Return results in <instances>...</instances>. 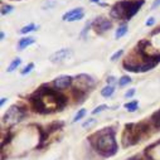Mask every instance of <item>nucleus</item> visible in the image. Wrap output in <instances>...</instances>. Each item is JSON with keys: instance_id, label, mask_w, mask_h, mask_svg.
Masks as SVG:
<instances>
[{"instance_id": "6ab92c4d", "label": "nucleus", "mask_w": 160, "mask_h": 160, "mask_svg": "<svg viewBox=\"0 0 160 160\" xmlns=\"http://www.w3.org/2000/svg\"><path fill=\"white\" fill-rule=\"evenodd\" d=\"M37 29H38V27H37L34 23H30V24H28V25L23 27V28L20 29V33H22V34H28V33L34 32V30H37Z\"/></svg>"}, {"instance_id": "5701e85b", "label": "nucleus", "mask_w": 160, "mask_h": 160, "mask_svg": "<svg viewBox=\"0 0 160 160\" xmlns=\"http://www.w3.org/2000/svg\"><path fill=\"white\" fill-rule=\"evenodd\" d=\"M33 68H34V63H29L28 66H25L22 71H20V73L23 74V76H25V74H28V73H30L32 71H33Z\"/></svg>"}, {"instance_id": "6e6552de", "label": "nucleus", "mask_w": 160, "mask_h": 160, "mask_svg": "<svg viewBox=\"0 0 160 160\" xmlns=\"http://www.w3.org/2000/svg\"><path fill=\"white\" fill-rule=\"evenodd\" d=\"M85 17V12L82 8H74L67 13L63 14L62 20L63 22H76V20H81Z\"/></svg>"}, {"instance_id": "1a4fd4ad", "label": "nucleus", "mask_w": 160, "mask_h": 160, "mask_svg": "<svg viewBox=\"0 0 160 160\" xmlns=\"http://www.w3.org/2000/svg\"><path fill=\"white\" fill-rule=\"evenodd\" d=\"M73 82V78L71 76H59L57 77L54 81H53V87L58 91H62V90H66L68 88Z\"/></svg>"}, {"instance_id": "4468645a", "label": "nucleus", "mask_w": 160, "mask_h": 160, "mask_svg": "<svg viewBox=\"0 0 160 160\" xmlns=\"http://www.w3.org/2000/svg\"><path fill=\"white\" fill-rule=\"evenodd\" d=\"M38 131H39V134H41V136H39V146H37V148H42L43 146V144H44V141L46 140H48V136H49V134H48V131L47 130H44V129H42L41 126H38Z\"/></svg>"}, {"instance_id": "473e14b6", "label": "nucleus", "mask_w": 160, "mask_h": 160, "mask_svg": "<svg viewBox=\"0 0 160 160\" xmlns=\"http://www.w3.org/2000/svg\"><path fill=\"white\" fill-rule=\"evenodd\" d=\"M115 77L113 76H110V77H107V79H106V82H107V85H111V83H113L115 82Z\"/></svg>"}, {"instance_id": "393cba45", "label": "nucleus", "mask_w": 160, "mask_h": 160, "mask_svg": "<svg viewBox=\"0 0 160 160\" xmlns=\"http://www.w3.org/2000/svg\"><path fill=\"white\" fill-rule=\"evenodd\" d=\"M122 54H124V51H122V49H120V51H117V52H115V53H113V54L111 56V61H112V62H115V61H117V59H118L120 57H121Z\"/></svg>"}, {"instance_id": "0eeeda50", "label": "nucleus", "mask_w": 160, "mask_h": 160, "mask_svg": "<svg viewBox=\"0 0 160 160\" xmlns=\"http://www.w3.org/2000/svg\"><path fill=\"white\" fill-rule=\"evenodd\" d=\"M72 54H73L72 49H69V48H62V49L54 52L53 54H51L49 61H51L52 63H61V62H63V61L71 58Z\"/></svg>"}, {"instance_id": "2f4dec72", "label": "nucleus", "mask_w": 160, "mask_h": 160, "mask_svg": "<svg viewBox=\"0 0 160 160\" xmlns=\"http://www.w3.org/2000/svg\"><path fill=\"white\" fill-rule=\"evenodd\" d=\"M148 27H151V25H154L155 24V18H149L148 20H146V23H145Z\"/></svg>"}, {"instance_id": "20e7f679", "label": "nucleus", "mask_w": 160, "mask_h": 160, "mask_svg": "<svg viewBox=\"0 0 160 160\" xmlns=\"http://www.w3.org/2000/svg\"><path fill=\"white\" fill-rule=\"evenodd\" d=\"M128 5H129V0H120V2L115 3L111 7L110 15L113 19L117 20H126V14H128Z\"/></svg>"}, {"instance_id": "2eb2a0df", "label": "nucleus", "mask_w": 160, "mask_h": 160, "mask_svg": "<svg viewBox=\"0 0 160 160\" xmlns=\"http://www.w3.org/2000/svg\"><path fill=\"white\" fill-rule=\"evenodd\" d=\"M113 92H115V87H113L112 85H107L106 87H103V88L101 90V95H102L103 97H111V96L113 95Z\"/></svg>"}, {"instance_id": "412c9836", "label": "nucleus", "mask_w": 160, "mask_h": 160, "mask_svg": "<svg viewBox=\"0 0 160 160\" xmlns=\"http://www.w3.org/2000/svg\"><path fill=\"white\" fill-rule=\"evenodd\" d=\"M131 81H132V79H131L129 76H122L121 78L118 79V86H120V87H124V86L131 83Z\"/></svg>"}, {"instance_id": "423d86ee", "label": "nucleus", "mask_w": 160, "mask_h": 160, "mask_svg": "<svg viewBox=\"0 0 160 160\" xmlns=\"http://www.w3.org/2000/svg\"><path fill=\"white\" fill-rule=\"evenodd\" d=\"M93 29L96 30V33L98 34H102L107 30H110L112 28V22L105 17H98L93 20V24H92Z\"/></svg>"}, {"instance_id": "f8f14e48", "label": "nucleus", "mask_w": 160, "mask_h": 160, "mask_svg": "<svg viewBox=\"0 0 160 160\" xmlns=\"http://www.w3.org/2000/svg\"><path fill=\"white\" fill-rule=\"evenodd\" d=\"M63 126H64V124H63V122H61V121H54V122L49 124V125L47 126V129H46V130L48 131V134H52V132H56V131L61 130Z\"/></svg>"}, {"instance_id": "b1692460", "label": "nucleus", "mask_w": 160, "mask_h": 160, "mask_svg": "<svg viewBox=\"0 0 160 160\" xmlns=\"http://www.w3.org/2000/svg\"><path fill=\"white\" fill-rule=\"evenodd\" d=\"M93 125H96V120H95V118H88L86 122H83L82 128H83V129H91Z\"/></svg>"}, {"instance_id": "7c9ffc66", "label": "nucleus", "mask_w": 160, "mask_h": 160, "mask_svg": "<svg viewBox=\"0 0 160 160\" xmlns=\"http://www.w3.org/2000/svg\"><path fill=\"white\" fill-rule=\"evenodd\" d=\"M160 7V0H154V3H152V5H151V10H155V9H158Z\"/></svg>"}, {"instance_id": "f704fd0d", "label": "nucleus", "mask_w": 160, "mask_h": 160, "mask_svg": "<svg viewBox=\"0 0 160 160\" xmlns=\"http://www.w3.org/2000/svg\"><path fill=\"white\" fill-rule=\"evenodd\" d=\"M7 100H8V98H5V97H2V101H0V105L3 106V105H4L5 102H7Z\"/></svg>"}, {"instance_id": "a878e982", "label": "nucleus", "mask_w": 160, "mask_h": 160, "mask_svg": "<svg viewBox=\"0 0 160 160\" xmlns=\"http://www.w3.org/2000/svg\"><path fill=\"white\" fill-rule=\"evenodd\" d=\"M107 108V105H100V106H97L93 111H92V115H97V113H100V112H102L103 110H106Z\"/></svg>"}, {"instance_id": "f03ea898", "label": "nucleus", "mask_w": 160, "mask_h": 160, "mask_svg": "<svg viewBox=\"0 0 160 160\" xmlns=\"http://www.w3.org/2000/svg\"><path fill=\"white\" fill-rule=\"evenodd\" d=\"M149 130L150 126L146 121H141L139 124H134V122L126 124L122 134V146L129 148L138 144L142 139V136L149 134Z\"/></svg>"}, {"instance_id": "ddd939ff", "label": "nucleus", "mask_w": 160, "mask_h": 160, "mask_svg": "<svg viewBox=\"0 0 160 160\" xmlns=\"http://www.w3.org/2000/svg\"><path fill=\"white\" fill-rule=\"evenodd\" d=\"M150 122H151V125H152L155 129H160V110L155 111V112L151 115Z\"/></svg>"}, {"instance_id": "72a5a7b5", "label": "nucleus", "mask_w": 160, "mask_h": 160, "mask_svg": "<svg viewBox=\"0 0 160 160\" xmlns=\"http://www.w3.org/2000/svg\"><path fill=\"white\" fill-rule=\"evenodd\" d=\"M91 3H96V4L101 5V7H107V4L106 3H102L101 0H91Z\"/></svg>"}, {"instance_id": "aec40b11", "label": "nucleus", "mask_w": 160, "mask_h": 160, "mask_svg": "<svg viewBox=\"0 0 160 160\" xmlns=\"http://www.w3.org/2000/svg\"><path fill=\"white\" fill-rule=\"evenodd\" d=\"M85 116H86V110H85V108H81V110H79V111L74 115V117H73V120H72V122H77V121H79V120H82Z\"/></svg>"}, {"instance_id": "c9c22d12", "label": "nucleus", "mask_w": 160, "mask_h": 160, "mask_svg": "<svg viewBox=\"0 0 160 160\" xmlns=\"http://www.w3.org/2000/svg\"><path fill=\"white\" fill-rule=\"evenodd\" d=\"M4 38H5V33L2 32V33H0V39H2V41H4Z\"/></svg>"}, {"instance_id": "a211bd4d", "label": "nucleus", "mask_w": 160, "mask_h": 160, "mask_svg": "<svg viewBox=\"0 0 160 160\" xmlns=\"http://www.w3.org/2000/svg\"><path fill=\"white\" fill-rule=\"evenodd\" d=\"M20 64H22V59H20L19 57H18V58H14V59H13V62L9 64V67H8V69H7V71L10 73V72L15 71V69H17V68H18Z\"/></svg>"}, {"instance_id": "c756f323", "label": "nucleus", "mask_w": 160, "mask_h": 160, "mask_svg": "<svg viewBox=\"0 0 160 160\" xmlns=\"http://www.w3.org/2000/svg\"><path fill=\"white\" fill-rule=\"evenodd\" d=\"M134 95H135V88H131V90H129V91H126V92H125V97H126V98L132 97Z\"/></svg>"}, {"instance_id": "39448f33", "label": "nucleus", "mask_w": 160, "mask_h": 160, "mask_svg": "<svg viewBox=\"0 0 160 160\" xmlns=\"http://www.w3.org/2000/svg\"><path fill=\"white\" fill-rule=\"evenodd\" d=\"M76 87L74 88H78V90H82V91H87L90 88H92L95 86V79L86 74V73H82V74H78L76 76Z\"/></svg>"}, {"instance_id": "f257e3e1", "label": "nucleus", "mask_w": 160, "mask_h": 160, "mask_svg": "<svg viewBox=\"0 0 160 160\" xmlns=\"http://www.w3.org/2000/svg\"><path fill=\"white\" fill-rule=\"evenodd\" d=\"M93 149L102 156L110 158L117 152V142L115 139V130L112 128H105L88 138Z\"/></svg>"}, {"instance_id": "cd10ccee", "label": "nucleus", "mask_w": 160, "mask_h": 160, "mask_svg": "<svg viewBox=\"0 0 160 160\" xmlns=\"http://www.w3.org/2000/svg\"><path fill=\"white\" fill-rule=\"evenodd\" d=\"M128 160H152V159L149 158V156H146V155H145V156H141V155L139 156V155H138V156H132V158H130V159H128Z\"/></svg>"}, {"instance_id": "dca6fc26", "label": "nucleus", "mask_w": 160, "mask_h": 160, "mask_svg": "<svg viewBox=\"0 0 160 160\" xmlns=\"http://www.w3.org/2000/svg\"><path fill=\"white\" fill-rule=\"evenodd\" d=\"M126 33H128V25L122 24V25H120V27L116 29V32H115V38H116V39H118V38L124 37Z\"/></svg>"}, {"instance_id": "f3484780", "label": "nucleus", "mask_w": 160, "mask_h": 160, "mask_svg": "<svg viewBox=\"0 0 160 160\" xmlns=\"http://www.w3.org/2000/svg\"><path fill=\"white\" fill-rule=\"evenodd\" d=\"M138 106H139V102H138L136 100L130 101V102H126V103L124 105V107H125L129 112H135V111L138 110Z\"/></svg>"}, {"instance_id": "9d476101", "label": "nucleus", "mask_w": 160, "mask_h": 160, "mask_svg": "<svg viewBox=\"0 0 160 160\" xmlns=\"http://www.w3.org/2000/svg\"><path fill=\"white\" fill-rule=\"evenodd\" d=\"M145 4V0H129L128 5V14H126V20H130L136 13L141 9V7Z\"/></svg>"}, {"instance_id": "9b49d317", "label": "nucleus", "mask_w": 160, "mask_h": 160, "mask_svg": "<svg viewBox=\"0 0 160 160\" xmlns=\"http://www.w3.org/2000/svg\"><path fill=\"white\" fill-rule=\"evenodd\" d=\"M35 43V38L33 37H24L22 39H19V42H18V51H23L27 47L32 46Z\"/></svg>"}, {"instance_id": "c85d7f7f", "label": "nucleus", "mask_w": 160, "mask_h": 160, "mask_svg": "<svg viewBox=\"0 0 160 160\" xmlns=\"http://www.w3.org/2000/svg\"><path fill=\"white\" fill-rule=\"evenodd\" d=\"M56 5V0H48V2H46V4L43 5V8L44 9H49V8H52V7H54Z\"/></svg>"}, {"instance_id": "7ed1b4c3", "label": "nucleus", "mask_w": 160, "mask_h": 160, "mask_svg": "<svg viewBox=\"0 0 160 160\" xmlns=\"http://www.w3.org/2000/svg\"><path fill=\"white\" fill-rule=\"evenodd\" d=\"M25 116V111L23 107L18 106V105H13L9 107V110L5 112V115L3 116V122L8 124L10 126L20 122Z\"/></svg>"}, {"instance_id": "bb28decb", "label": "nucleus", "mask_w": 160, "mask_h": 160, "mask_svg": "<svg viewBox=\"0 0 160 160\" xmlns=\"http://www.w3.org/2000/svg\"><path fill=\"white\" fill-rule=\"evenodd\" d=\"M92 24H93V20H92V22H88V23L85 25V28H83V30H82V33H81V37H85V35L87 34V32L90 30V28L92 27Z\"/></svg>"}, {"instance_id": "4be33fe9", "label": "nucleus", "mask_w": 160, "mask_h": 160, "mask_svg": "<svg viewBox=\"0 0 160 160\" xmlns=\"http://www.w3.org/2000/svg\"><path fill=\"white\" fill-rule=\"evenodd\" d=\"M13 5H9V4H5V5H2V15H7V14H10L13 12Z\"/></svg>"}]
</instances>
